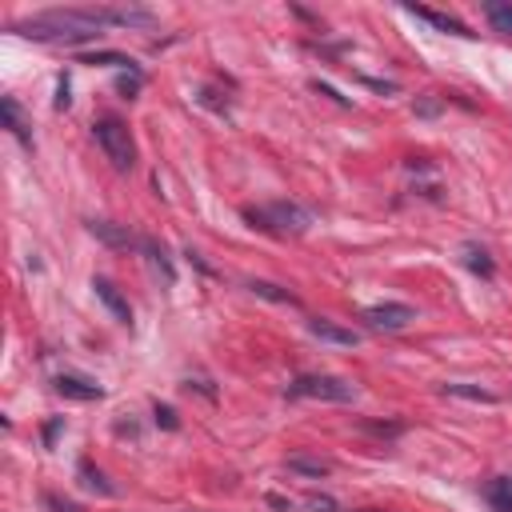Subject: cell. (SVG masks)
<instances>
[{
	"instance_id": "obj_1",
	"label": "cell",
	"mask_w": 512,
	"mask_h": 512,
	"mask_svg": "<svg viewBox=\"0 0 512 512\" xmlns=\"http://www.w3.org/2000/svg\"><path fill=\"white\" fill-rule=\"evenodd\" d=\"M100 28H108L104 8H48V12L12 24V32H20L24 40H40V44H88L100 36Z\"/></svg>"
},
{
	"instance_id": "obj_2",
	"label": "cell",
	"mask_w": 512,
	"mask_h": 512,
	"mask_svg": "<svg viewBox=\"0 0 512 512\" xmlns=\"http://www.w3.org/2000/svg\"><path fill=\"white\" fill-rule=\"evenodd\" d=\"M244 220L268 236H304L312 228V212L296 200H272L260 208H244Z\"/></svg>"
},
{
	"instance_id": "obj_3",
	"label": "cell",
	"mask_w": 512,
	"mask_h": 512,
	"mask_svg": "<svg viewBox=\"0 0 512 512\" xmlns=\"http://www.w3.org/2000/svg\"><path fill=\"white\" fill-rule=\"evenodd\" d=\"M284 396L292 400H328V404H348L356 400V384L344 380V376H328V372H304L296 376L284 388Z\"/></svg>"
},
{
	"instance_id": "obj_4",
	"label": "cell",
	"mask_w": 512,
	"mask_h": 512,
	"mask_svg": "<svg viewBox=\"0 0 512 512\" xmlns=\"http://www.w3.org/2000/svg\"><path fill=\"white\" fill-rule=\"evenodd\" d=\"M92 136L96 144H100V152L108 156V164L116 168V172H132L136 164V144H132V132H128V124L120 116H100L92 124Z\"/></svg>"
},
{
	"instance_id": "obj_5",
	"label": "cell",
	"mask_w": 512,
	"mask_h": 512,
	"mask_svg": "<svg viewBox=\"0 0 512 512\" xmlns=\"http://www.w3.org/2000/svg\"><path fill=\"white\" fill-rule=\"evenodd\" d=\"M360 320H364L372 332H400V328H408L416 320V308L412 304H400V300H384V304H368V308L360 312Z\"/></svg>"
},
{
	"instance_id": "obj_6",
	"label": "cell",
	"mask_w": 512,
	"mask_h": 512,
	"mask_svg": "<svg viewBox=\"0 0 512 512\" xmlns=\"http://www.w3.org/2000/svg\"><path fill=\"white\" fill-rule=\"evenodd\" d=\"M88 232H92L100 244L108 248H124V252H140L144 236H136L128 224H112V220H88Z\"/></svg>"
},
{
	"instance_id": "obj_7",
	"label": "cell",
	"mask_w": 512,
	"mask_h": 512,
	"mask_svg": "<svg viewBox=\"0 0 512 512\" xmlns=\"http://www.w3.org/2000/svg\"><path fill=\"white\" fill-rule=\"evenodd\" d=\"M52 388L60 392L64 400H100L104 396V388L92 380V376H84V372H60L52 380Z\"/></svg>"
},
{
	"instance_id": "obj_8",
	"label": "cell",
	"mask_w": 512,
	"mask_h": 512,
	"mask_svg": "<svg viewBox=\"0 0 512 512\" xmlns=\"http://www.w3.org/2000/svg\"><path fill=\"white\" fill-rule=\"evenodd\" d=\"M92 288H96V300H100L120 324H132V304H128V296L120 292L108 276H92Z\"/></svg>"
},
{
	"instance_id": "obj_9",
	"label": "cell",
	"mask_w": 512,
	"mask_h": 512,
	"mask_svg": "<svg viewBox=\"0 0 512 512\" xmlns=\"http://www.w3.org/2000/svg\"><path fill=\"white\" fill-rule=\"evenodd\" d=\"M404 12L416 16V20H424V24H432L436 32H452V36H472L468 24H464V20H456V16H448V12H436V8H428V4H404Z\"/></svg>"
},
{
	"instance_id": "obj_10",
	"label": "cell",
	"mask_w": 512,
	"mask_h": 512,
	"mask_svg": "<svg viewBox=\"0 0 512 512\" xmlns=\"http://www.w3.org/2000/svg\"><path fill=\"white\" fill-rule=\"evenodd\" d=\"M308 332L316 336V340L340 344V348H352V344H360V332H356V328H344V324H336V320H324V316H312V320H308Z\"/></svg>"
},
{
	"instance_id": "obj_11",
	"label": "cell",
	"mask_w": 512,
	"mask_h": 512,
	"mask_svg": "<svg viewBox=\"0 0 512 512\" xmlns=\"http://www.w3.org/2000/svg\"><path fill=\"white\" fill-rule=\"evenodd\" d=\"M104 16H108V24H116V28H152L156 24V12H148V8H104Z\"/></svg>"
},
{
	"instance_id": "obj_12",
	"label": "cell",
	"mask_w": 512,
	"mask_h": 512,
	"mask_svg": "<svg viewBox=\"0 0 512 512\" xmlns=\"http://www.w3.org/2000/svg\"><path fill=\"white\" fill-rule=\"evenodd\" d=\"M0 116H4V128L16 136V140L24 144V148H32V132H28V120H24V112H20V104L12 100V96H4L0 100Z\"/></svg>"
},
{
	"instance_id": "obj_13",
	"label": "cell",
	"mask_w": 512,
	"mask_h": 512,
	"mask_svg": "<svg viewBox=\"0 0 512 512\" xmlns=\"http://www.w3.org/2000/svg\"><path fill=\"white\" fill-rule=\"evenodd\" d=\"M284 468H288V472H296V476L320 480V476H328V472H332V464L320 460V456H308V452H292V456L284 460Z\"/></svg>"
},
{
	"instance_id": "obj_14",
	"label": "cell",
	"mask_w": 512,
	"mask_h": 512,
	"mask_svg": "<svg viewBox=\"0 0 512 512\" xmlns=\"http://www.w3.org/2000/svg\"><path fill=\"white\" fill-rule=\"evenodd\" d=\"M140 252L148 256V264L160 272V276H164V284H172V280H176V268H172V260H168V248H164V244H156L152 236H144Z\"/></svg>"
},
{
	"instance_id": "obj_15",
	"label": "cell",
	"mask_w": 512,
	"mask_h": 512,
	"mask_svg": "<svg viewBox=\"0 0 512 512\" xmlns=\"http://www.w3.org/2000/svg\"><path fill=\"white\" fill-rule=\"evenodd\" d=\"M248 292H252V296H264V300H272V304L300 308V296L288 292V288H280V284H268V280H252V284H248Z\"/></svg>"
},
{
	"instance_id": "obj_16",
	"label": "cell",
	"mask_w": 512,
	"mask_h": 512,
	"mask_svg": "<svg viewBox=\"0 0 512 512\" xmlns=\"http://www.w3.org/2000/svg\"><path fill=\"white\" fill-rule=\"evenodd\" d=\"M464 264H468L480 280H492L496 276L492 256H488V248H480V244H464Z\"/></svg>"
},
{
	"instance_id": "obj_17",
	"label": "cell",
	"mask_w": 512,
	"mask_h": 512,
	"mask_svg": "<svg viewBox=\"0 0 512 512\" xmlns=\"http://www.w3.org/2000/svg\"><path fill=\"white\" fill-rule=\"evenodd\" d=\"M76 476H80V484L92 488V492H100V496H112V492H116V488L108 484V476H104V472L96 468L92 460H80V464H76Z\"/></svg>"
},
{
	"instance_id": "obj_18",
	"label": "cell",
	"mask_w": 512,
	"mask_h": 512,
	"mask_svg": "<svg viewBox=\"0 0 512 512\" xmlns=\"http://www.w3.org/2000/svg\"><path fill=\"white\" fill-rule=\"evenodd\" d=\"M76 64H108V68H128L132 72V56L124 52H112V48H100V52H76Z\"/></svg>"
},
{
	"instance_id": "obj_19",
	"label": "cell",
	"mask_w": 512,
	"mask_h": 512,
	"mask_svg": "<svg viewBox=\"0 0 512 512\" xmlns=\"http://www.w3.org/2000/svg\"><path fill=\"white\" fill-rule=\"evenodd\" d=\"M440 392L444 396H460V400H472V404H496V396L488 388H476V384H440Z\"/></svg>"
},
{
	"instance_id": "obj_20",
	"label": "cell",
	"mask_w": 512,
	"mask_h": 512,
	"mask_svg": "<svg viewBox=\"0 0 512 512\" xmlns=\"http://www.w3.org/2000/svg\"><path fill=\"white\" fill-rule=\"evenodd\" d=\"M484 496H488V504H492L496 512H512V480H508V476L488 480Z\"/></svg>"
},
{
	"instance_id": "obj_21",
	"label": "cell",
	"mask_w": 512,
	"mask_h": 512,
	"mask_svg": "<svg viewBox=\"0 0 512 512\" xmlns=\"http://www.w3.org/2000/svg\"><path fill=\"white\" fill-rule=\"evenodd\" d=\"M484 16L496 32H508L512 36V0H488L484 4Z\"/></svg>"
},
{
	"instance_id": "obj_22",
	"label": "cell",
	"mask_w": 512,
	"mask_h": 512,
	"mask_svg": "<svg viewBox=\"0 0 512 512\" xmlns=\"http://www.w3.org/2000/svg\"><path fill=\"white\" fill-rule=\"evenodd\" d=\"M140 84H144V76H140V68H132V72H124V76L116 80V88L124 92V100H132L136 92H140Z\"/></svg>"
},
{
	"instance_id": "obj_23",
	"label": "cell",
	"mask_w": 512,
	"mask_h": 512,
	"mask_svg": "<svg viewBox=\"0 0 512 512\" xmlns=\"http://www.w3.org/2000/svg\"><path fill=\"white\" fill-rule=\"evenodd\" d=\"M152 416H156V424H160V428H168V432H176V428H180V420H176V408L160 404V400H156V404H152Z\"/></svg>"
},
{
	"instance_id": "obj_24",
	"label": "cell",
	"mask_w": 512,
	"mask_h": 512,
	"mask_svg": "<svg viewBox=\"0 0 512 512\" xmlns=\"http://www.w3.org/2000/svg\"><path fill=\"white\" fill-rule=\"evenodd\" d=\"M304 504H308L312 512H340L332 496H320V492H308V500H304Z\"/></svg>"
},
{
	"instance_id": "obj_25",
	"label": "cell",
	"mask_w": 512,
	"mask_h": 512,
	"mask_svg": "<svg viewBox=\"0 0 512 512\" xmlns=\"http://www.w3.org/2000/svg\"><path fill=\"white\" fill-rule=\"evenodd\" d=\"M44 504H48L52 512H80V504L64 500V496H56V492H44Z\"/></svg>"
},
{
	"instance_id": "obj_26",
	"label": "cell",
	"mask_w": 512,
	"mask_h": 512,
	"mask_svg": "<svg viewBox=\"0 0 512 512\" xmlns=\"http://www.w3.org/2000/svg\"><path fill=\"white\" fill-rule=\"evenodd\" d=\"M56 112H64V108H68V104H72V96H68V76H60V80H56Z\"/></svg>"
},
{
	"instance_id": "obj_27",
	"label": "cell",
	"mask_w": 512,
	"mask_h": 512,
	"mask_svg": "<svg viewBox=\"0 0 512 512\" xmlns=\"http://www.w3.org/2000/svg\"><path fill=\"white\" fill-rule=\"evenodd\" d=\"M60 428H64V416H52V420L44 424V444H48V448L56 444V436H60Z\"/></svg>"
},
{
	"instance_id": "obj_28",
	"label": "cell",
	"mask_w": 512,
	"mask_h": 512,
	"mask_svg": "<svg viewBox=\"0 0 512 512\" xmlns=\"http://www.w3.org/2000/svg\"><path fill=\"white\" fill-rule=\"evenodd\" d=\"M368 432H376V436H396L400 432V424H364Z\"/></svg>"
},
{
	"instance_id": "obj_29",
	"label": "cell",
	"mask_w": 512,
	"mask_h": 512,
	"mask_svg": "<svg viewBox=\"0 0 512 512\" xmlns=\"http://www.w3.org/2000/svg\"><path fill=\"white\" fill-rule=\"evenodd\" d=\"M416 112H420V116H436L440 100H416Z\"/></svg>"
},
{
	"instance_id": "obj_30",
	"label": "cell",
	"mask_w": 512,
	"mask_h": 512,
	"mask_svg": "<svg viewBox=\"0 0 512 512\" xmlns=\"http://www.w3.org/2000/svg\"><path fill=\"white\" fill-rule=\"evenodd\" d=\"M268 504L280 508V512H292V500H284V496H268Z\"/></svg>"
},
{
	"instance_id": "obj_31",
	"label": "cell",
	"mask_w": 512,
	"mask_h": 512,
	"mask_svg": "<svg viewBox=\"0 0 512 512\" xmlns=\"http://www.w3.org/2000/svg\"><path fill=\"white\" fill-rule=\"evenodd\" d=\"M356 512H380V508H356Z\"/></svg>"
}]
</instances>
